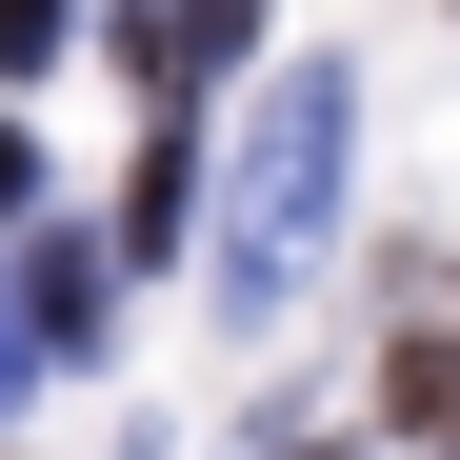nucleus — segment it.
I'll list each match as a JSON object with an SVG mask.
<instances>
[{
  "instance_id": "obj_1",
  "label": "nucleus",
  "mask_w": 460,
  "mask_h": 460,
  "mask_svg": "<svg viewBox=\"0 0 460 460\" xmlns=\"http://www.w3.org/2000/svg\"><path fill=\"white\" fill-rule=\"evenodd\" d=\"M341 161H360V81L341 60H300V81H261V120H241V200H220V300L241 321H280L300 280H321V241H341Z\"/></svg>"
},
{
  "instance_id": "obj_2",
  "label": "nucleus",
  "mask_w": 460,
  "mask_h": 460,
  "mask_svg": "<svg viewBox=\"0 0 460 460\" xmlns=\"http://www.w3.org/2000/svg\"><path fill=\"white\" fill-rule=\"evenodd\" d=\"M101 40H120V81H140V120H181V101L220 81V60L261 40V0H120Z\"/></svg>"
},
{
  "instance_id": "obj_3",
  "label": "nucleus",
  "mask_w": 460,
  "mask_h": 460,
  "mask_svg": "<svg viewBox=\"0 0 460 460\" xmlns=\"http://www.w3.org/2000/svg\"><path fill=\"white\" fill-rule=\"evenodd\" d=\"M200 241V140L181 120H140V181H120V261H181Z\"/></svg>"
},
{
  "instance_id": "obj_4",
  "label": "nucleus",
  "mask_w": 460,
  "mask_h": 460,
  "mask_svg": "<svg viewBox=\"0 0 460 460\" xmlns=\"http://www.w3.org/2000/svg\"><path fill=\"white\" fill-rule=\"evenodd\" d=\"M21 341L40 360H101V241H21Z\"/></svg>"
},
{
  "instance_id": "obj_5",
  "label": "nucleus",
  "mask_w": 460,
  "mask_h": 460,
  "mask_svg": "<svg viewBox=\"0 0 460 460\" xmlns=\"http://www.w3.org/2000/svg\"><path fill=\"white\" fill-rule=\"evenodd\" d=\"M60 40H81V21H60V0H0V81H40Z\"/></svg>"
},
{
  "instance_id": "obj_6",
  "label": "nucleus",
  "mask_w": 460,
  "mask_h": 460,
  "mask_svg": "<svg viewBox=\"0 0 460 460\" xmlns=\"http://www.w3.org/2000/svg\"><path fill=\"white\" fill-rule=\"evenodd\" d=\"M21 220H40V140L0 120V241H21Z\"/></svg>"
},
{
  "instance_id": "obj_7",
  "label": "nucleus",
  "mask_w": 460,
  "mask_h": 460,
  "mask_svg": "<svg viewBox=\"0 0 460 460\" xmlns=\"http://www.w3.org/2000/svg\"><path fill=\"white\" fill-rule=\"evenodd\" d=\"M21 380H40V341H21V300H0V420H21Z\"/></svg>"
}]
</instances>
